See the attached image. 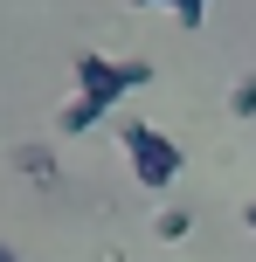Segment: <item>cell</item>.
Masks as SVG:
<instances>
[{
  "instance_id": "2",
  "label": "cell",
  "mask_w": 256,
  "mask_h": 262,
  "mask_svg": "<svg viewBox=\"0 0 256 262\" xmlns=\"http://www.w3.org/2000/svg\"><path fill=\"white\" fill-rule=\"evenodd\" d=\"M139 83H152L146 62H111V55H76V97H97V104H118L125 90H139Z\"/></svg>"
},
{
  "instance_id": "7",
  "label": "cell",
  "mask_w": 256,
  "mask_h": 262,
  "mask_svg": "<svg viewBox=\"0 0 256 262\" xmlns=\"http://www.w3.org/2000/svg\"><path fill=\"white\" fill-rule=\"evenodd\" d=\"M132 7H180V0H132Z\"/></svg>"
},
{
  "instance_id": "6",
  "label": "cell",
  "mask_w": 256,
  "mask_h": 262,
  "mask_svg": "<svg viewBox=\"0 0 256 262\" xmlns=\"http://www.w3.org/2000/svg\"><path fill=\"white\" fill-rule=\"evenodd\" d=\"M243 228H249V235H256V200H249V207H243Z\"/></svg>"
},
{
  "instance_id": "1",
  "label": "cell",
  "mask_w": 256,
  "mask_h": 262,
  "mask_svg": "<svg viewBox=\"0 0 256 262\" xmlns=\"http://www.w3.org/2000/svg\"><path fill=\"white\" fill-rule=\"evenodd\" d=\"M118 145H125V159H132L139 186H173V180H180V145L166 138L160 124L125 118V124H118Z\"/></svg>"
},
{
  "instance_id": "3",
  "label": "cell",
  "mask_w": 256,
  "mask_h": 262,
  "mask_svg": "<svg viewBox=\"0 0 256 262\" xmlns=\"http://www.w3.org/2000/svg\"><path fill=\"white\" fill-rule=\"evenodd\" d=\"M111 111L97 104V97H69L63 111H55V131H63V138H76V131H90V124H104Z\"/></svg>"
},
{
  "instance_id": "5",
  "label": "cell",
  "mask_w": 256,
  "mask_h": 262,
  "mask_svg": "<svg viewBox=\"0 0 256 262\" xmlns=\"http://www.w3.org/2000/svg\"><path fill=\"white\" fill-rule=\"evenodd\" d=\"M187 228H194V214H187V207H166V214H160V242H180Z\"/></svg>"
},
{
  "instance_id": "4",
  "label": "cell",
  "mask_w": 256,
  "mask_h": 262,
  "mask_svg": "<svg viewBox=\"0 0 256 262\" xmlns=\"http://www.w3.org/2000/svg\"><path fill=\"white\" fill-rule=\"evenodd\" d=\"M229 111H235V118H256V76H235V90H229Z\"/></svg>"
},
{
  "instance_id": "8",
  "label": "cell",
  "mask_w": 256,
  "mask_h": 262,
  "mask_svg": "<svg viewBox=\"0 0 256 262\" xmlns=\"http://www.w3.org/2000/svg\"><path fill=\"white\" fill-rule=\"evenodd\" d=\"M0 262H14V249H7V242H0Z\"/></svg>"
}]
</instances>
